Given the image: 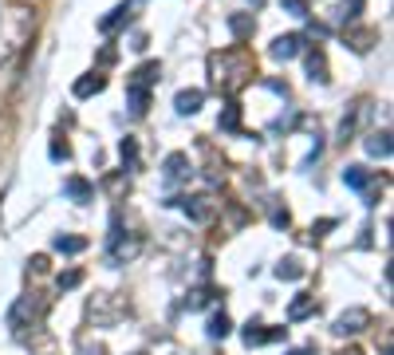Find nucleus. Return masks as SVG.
<instances>
[{"label":"nucleus","mask_w":394,"mask_h":355,"mask_svg":"<svg viewBox=\"0 0 394 355\" xmlns=\"http://www.w3.org/2000/svg\"><path fill=\"white\" fill-rule=\"evenodd\" d=\"M103 87H107V79H103L98 72H91V75H83V79H75L71 91H75V99H91V95H98Z\"/></svg>","instance_id":"nucleus-14"},{"label":"nucleus","mask_w":394,"mask_h":355,"mask_svg":"<svg viewBox=\"0 0 394 355\" xmlns=\"http://www.w3.org/2000/svg\"><path fill=\"white\" fill-rule=\"evenodd\" d=\"M268 217H272V225H276V229H288V221H292L284 206H272V209H268Z\"/></svg>","instance_id":"nucleus-28"},{"label":"nucleus","mask_w":394,"mask_h":355,"mask_svg":"<svg viewBox=\"0 0 394 355\" xmlns=\"http://www.w3.org/2000/svg\"><path fill=\"white\" fill-rule=\"evenodd\" d=\"M162 170H166V185H173L178 178H185V174H189V154H182V150H173L170 158L162 162Z\"/></svg>","instance_id":"nucleus-10"},{"label":"nucleus","mask_w":394,"mask_h":355,"mask_svg":"<svg viewBox=\"0 0 394 355\" xmlns=\"http://www.w3.org/2000/svg\"><path fill=\"white\" fill-rule=\"evenodd\" d=\"M201 103H205V91H201V87H189V91H178V99H173V107H178V115H197V110H201Z\"/></svg>","instance_id":"nucleus-9"},{"label":"nucleus","mask_w":394,"mask_h":355,"mask_svg":"<svg viewBox=\"0 0 394 355\" xmlns=\"http://www.w3.org/2000/svg\"><path fill=\"white\" fill-rule=\"evenodd\" d=\"M343 185H351V190H370V170H367V166H347V170H343Z\"/></svg>","instance_id":"nucleus-17"},{"label":"nucleus","mask_w":394,"mask_h":355,"mask_svg":"<svg viewBox=\"0 0 394 355\" xmlns=\"http://www.w3.org/2000/svg\"><path fill=\"white\" fill-rule=\"evenodd\" d=\"M229 331H233L229 316H225V312H213V316H209V340H225Z\"/></svg>","instance_id":"nucleus-22"},{"label":"nucleus","mask_w":394,"mask_h":355,"mask_svg":"<svg viewBox=\"0 0 394 355\" xmlns=\"http://www.w3.org/2000/svg\"><path fill=\"white\" fill-rule=\"evenodd\" d=\"M367 154L370 158H391V135H386V131L367 135Z\"/></svg>","instance_id":"nucleus-18"},{"label":"nucleus","mask_w":394,"mask_h":355,"mask_svg":"<svg viewBox=\"0 0 394 355\" xmlns=\"http://www.w3.org/2000/svg\"><path fill=\"white\" fill-rule=\"evenodd\" d=\"M252 28H257V24H252V16H248V13H233V16H229V32H233L237 40H248V36H252Z\"/></svg>","instance_id":"nucleus-20"},{"label":"nucleus","mask_w":394,"mask_h":355,"mask_svg":"<svg viewBox=\"0 0 394 355\" xmlns=\"http://www.w3.org/2000/svg\"><path fill=\"white\" fill-rule=\"evenodd\" d=\"M209 72L221 75V79H217V87L237 91L241 83H248V75H257V63L248 60L245 48H233V51H225V56H213V60H209Z\"/></svg>","instance_id":"nucleus-1"},{"label":"nucleus","mask_w":394,"mask_h":355,"mask_svg":"<svg viewBox=\"0 0 394 355\" xmlns=\"http://www.w3.org/2000/svg\"><path fill=\"white\" fill-rule=\"evenodd\" d=\"M98 63H114V48H103V51H98Z\"/></svg>","instance_id":"nucleus-34"},{"label":"nucleus","mask_w":394,"mask_h":355,"mask_svg":"<svg viewBox=\"0 0 394 355\" xmlns=\"http://www.w3.org/2000/svg\"><path fill=\"white\" fill-rule=\"evenodd\" d=\"M308 316H316V296L300 292L292 304H288V320H292V324H300V320H308Z\"/></svg>","instance_id":"nucleus-12"},{"label":"nucleus","mask_w":394,"mask_h":355,"mask_svg":"<svg viewBox=\"0 0 394 355\" xmlns=\"http://www.w3.org/2000/svg\"><path fill=\"white\" fill-rule=\"evenodd\" d=\"M51 245H55V253H67V257H75V253H83V249H87V241H83V237H71V233H60Z\"/></svg>","instance_id":"nucleus-19"},{"label":"nucleus","mask_w":394,"mask_h":355,"mask_svg":"<svg viewBox=\"0 0 394 355\" xmlns=\"http://www.w3.org/2000/svg\"><path fill=\"white\" fill-rule=\"evenodd\" d=\"M178 206L194 221H213V213H217V206H213L209 197H178Z\"/></svg>","instance_id":"nucleus-7"},{"label":"nucleus","mask_w":394,"mask_h":355,"mask_svg":"<svg viewBox=\"0 0 394 355\" xmlns=\"http://www.w3.org/2000/svg\"><path fill=\"white\" fill-rule=\"evenodd\" d=\"M32 269H36V272H48V257H32Z\"/></svg>","instance_id":"nucleus-35"},{"label":"nucleus","mask_w":394,"mask_h":355,"mask_svg":"<svg viewBox=\"0 0 394 355\" xmlns=\"http://www.w3.org/2000/svg\"><path fill=\"white\" fill-rule=\"evenodd\" d=\"M308 79L311 83H327V79H332V75H327V56H323L320 48L308 51Z\"/></svg>","instance_id":"nucleus-13"},{"label":"nucleus","mask_w":394,"mask_h":355,"mask_svg":"<svg viewBox=\"0 0 394 355\" xmlns=\"http://www.w3.org/2000/svg\"><path fill=\"white\" fill-rule=\"evenodd\" d=\"M119 154H123V162H126V166H135V162H138V142H135V138H123Z\"/></svg>","instance_id":"nucleus-26"},{"label":"nucleus","mask_w":394,"mask_h":355,"mask_svg":"<svg viewBox=\"0 0 394 355\" xmlns=\"http://www.w3.org/2000/svg\"><path fill=\"white\" fill-rule=\"evenodd\" d=\"M370 324V312L367 308H347L343 316H335V336H359V331Z\"/></svg>","instance_id":"nucleus-4"},{"label":"nucleus","mask_w":394,"mask_h":355,"mask_svg":"<svg viewBox=\"0 0 394 355\" xmlns=\"http://www.w3.org/2000/svg\"><path fill=\"white\" fill-rule=\"evenodd\" d=\"M327 229H335V221H332V217H327V221H320V225H311V233H316V237H323Z\"/></svg>","instance_id":"nucleus-31"},{"label":"nucleus","mask_w":394,"mask_h":355,"mask_svg":"<svg viewBox=\"0 0 394 355\" xmlns=\"http://www.w3.org/2000/svg\"><path fill=\"white\" fill-rule=\"evenodd\" d=\"M67 158H71V147H67L63 138H55V142H51V162H67Z\"/></svg>","instance_id":"nucleus-27"},{"label":"nucleus","mask_w":394,"mask_h":355,"mask_svg":"<svg viewBox=\"0 0 394 355\" xmlns=\"http://www.w3.org/2000/svg\"><path fill=\"white\" fill-rule=\"evenodd\" d=\"M123 24H130V4L111 8V16H103V20H98V32H103V36H111V32H119Z\"/></svg>","instance_id":"nucleus-11"},{"label":"nucleus","mask_w":394,"mask_h":355,"mask_svg":"<svg viewBox=\"0 0 394 355\" xmlns=\"http://www.w3.org/2000/svg\"><path fill=\"white\" fill-rule=\"evenodd\" d=\"M288 336V328H264V324H257V320H248L245 331H241V340L248 343V347H260V343H276Z\"/></svg>","instance_id":"nucleus-5"},{"label":"nucleus","mask_w":394,"mask_h":355,"mask_svg":"<svg viewBox=\"0 0 394 355\" xmlns=\"http://www.w3.org/2000/svg\"><path fill=\"white\" fill-rule=\"evenodd\" d=\"M217 131H241V107L237 103H225L221 119H217Z\"/></svg>","instance_id":"nucleus-21"},{"label":"nucleus","mask_w":394,"mask_h":355,"mask_svg":"<svg viewBox=\"0 0 394 355\" xmlns=\"http://www.w3.org/2000/svg\"><path fill=\"white\" fill-rule=\"evenodd\" d=\"M268 87L276 91V95H284V99H288V83H280V79H268Z\"/></svg>","instance_id":"nucleus-33"},{"label":"nucleus","mask_w":394,"mask_h":355,"mask_svg":"<svg viewBox=\"0 0 394 355\" xmlns=\"http://www.w3.org/2000/svg\"><path fill=\"white\" fill-rule=\"evenodd\" d=\"M359 13H363V0H343V4H339V20H343V24H355Z\"/></svg>","instance_id":"nucleus-24"},{"label":"nucleus","mask_w":394,"mask_h":355,"mask_svg":"<svg viewBox=\"0 0 394 355\" xmlns=\"http://www.w3.org/2000/svg\"><path fill=\"white\" fill-rule=\"evenodd\" d=\"M284 8H288L292 16H300V20H304V16H308V0H284Z\"/></svg>","instance_id":"nucleus-29"},{"label":"nucleus","mask_w":394,"mask_h":355,"mask_svg":"<svg viewBox=\"0 0 394 355\" xmlns=\"http://www.w3.org/2000/svg\"><path fill=\"white\" fill-rule=\"evenodd\" d=\"M126 103H130V110H135V115H146V107H150V87L126 83Z\"/></svg>","instance_id":"nucleus-16"},{"label":"nucleus","mask_w":394,"mask_h":355,"mask_svg":"<svg viewBox=\"0 0 394 355\" xmlns=\"http://www.w3.org/2000/svg\"><path fill=\"white\" fill-rule=\"evenodd\" d=\"M276 276H280V281H300V276H304V265H300L296 257H288V261L276 265Z\"/></svg>","instance_id":"nucleus-23"},{"label":"nucleus","mask_w":394,"mask_h":355,"mask_svg":"<svg viewBox=\"0 0 394 355\" xmlns=\"http://www.w3.org/2000/svg\"><path fill=\"white\" fill-rule=\"evenodd\" d=\"M40 316H44V308L32 304V296H20V300H16L12 308H8V328H12L16 336H20V331L32 328V320H40Z\"/></svg>","instance_id":"nucleus-3"},{"label":"nucleus","mask_w":394,"mask_h":355,"mask_svg":"<svg viewBox=\"0 0 394 355\" xmlns=\"http://www.w3.org/2000/svg\"><path fill=\"white\" fill-rule=\"evenodd\" d=\"M205 304H209V292H205V288H201V292H194L189 300H185V308H205Z\"/></svg>","instance_id":"nucleus-30"},{"label":"nucleus","mask_w":394,"mask_h":355,"mask_svg":"<svg viewBox=\"0 0 394 355\" xmlns=\"http://www.w3.org/2000/svg\"><path fill=\"white\" fill-rule=\"evenodd\" d=\"M316 347H296V352H288V355H311Z\"/></svg>","instance_id":"nucleus-36"},{"label":"nucleus","mask_w":394,"mask_h":355,"mask_svg":"<svg viewBox=\"0 0 394 355\" xmlns=\"http://www.w3.org/2000/svg\"><path fill=\"white\" fill-rule=\"evenodd\" d=\"M300 51H304V36H276L272 48H268V56L272 60H296Z\"/></svg>","instance_id":"nucleus-6"},{"label":"nucleus","mask_w":394,"mask_h":355,"mask_svg":"<svg viewBox=\"0 0 394 355\" xmlns=\"http://www.w3.org/2000/svg\"><path fill=\"white\" fill-rule=\"evenodd\" d=\"M79 281H83V272L79 269H67V272H60V292H71V288H79Z\"/></svg>","instance_id":"nucleus-25"},{"label":"nucleus","mask_w":394,"mask_h":355,"mask_svg":"<svg viewBox=\"0 0 394 355\" xmlns=\"http://www.w3.org/2000/svg\"><path fill=\"white\" fill-rule=\"evenodd\" d=\"M158 75H162V63H142V67H138L135 75H130V79H126V83H135V87H154L158 83Z\"/></svg>","instance_id":"nucleus-15"},{"label":"nucleus","mask_w":394,"mask_h":355,"mask_svg":"<svg viewBox=\"0 0 394 355\" xmlns=\"http://www.w3.org/2000/svg\"><path fill=\"white\" fill-rule=\"evenodd\" d=\"M135 253H138V241L126 237V233H123V217L114 213V217H111V253H107V257H111V265H119V261L135 257Z\"/></svg>","instance_id":"nucleus-2"},{"label":"nucleus","mask_w":394,"mask_h":355,"mask_svg":"<svg viewBox=\"0 0 394 355\" xmlns=\"http://www.w3.org/2000/svg\"><path fill=\"white\" fill-rule=\"evenodd\" d=\"M63 194L71 197V201H79V206H87V201L95 197V185L87 182V178H79V174H71V178L63 182Z\"/></svg>","instance_id":"nucleus-8"},{"label":"nucleus","mask_w":394,"mask_h":355,"mask_svg":"<svg viewBox=\"0 0 394 355\" xmlns=\"http://www.w3.org/2000/svg\"><path fill=\"white\" fill-rule=\"evenodd\" d=\"M130 48L142 51V48H146V36H142V32H135V36H130Z\"/></svg>","instance_id":"nucleus-32"}]
</instances>
